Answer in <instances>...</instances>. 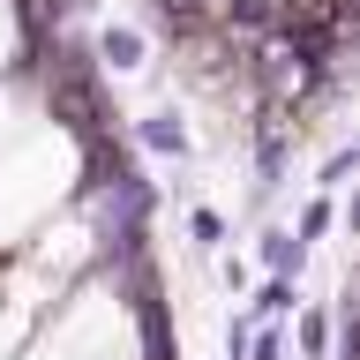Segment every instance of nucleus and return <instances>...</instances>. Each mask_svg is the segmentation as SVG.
<instances>
[{"label": "nucleus", "instance_id": "5", "mask_svg": "<svg viewBox=\"0 0 360 360\" xmlns=\"http://www.w3.org/2000/svg\"><path fill=\"white\" fill-rule=\"evenodd\" d=\"M300 263H308V248L292 240V233H263V270H278V278H292Z\"/></svg>", "mask_w": 360, "mask_h": 360}, {"label": "nucleus", "instance_id": "2", "mask_svg": "<svg viewBox=\"0 0 360 360\" xmlns=\"http://www.w3.org/2000/svg\"><path fill=\"white\" fill-rule=\"evenodd\" d=\"M135 135H143V150L173 158V165H188V158H195V143H188V128H180V112H143V120H135Z\"/></svg>", "mask_w": 360, "mask_h": 360}, {"label": "nucleus", "instance_id": "8", "mask_svg": "<svg viewBox=\"0 0 360 360\" xmlns=\"http://www.w3.org/2000/svg\"><path fill=\"white\" fill-rule=\"evenodd\" d=\"M323 233H330V202L315 195V202H308V210H300V225H292V240L308 248V240H323Z\"/></svg>", "mask_w": 360, "mask_h": 360}, {"label": "nucleus", "instance_id": "6", "mask_svg": "<svg viewBox=\"0 0 360 360\" xmlns=\"http://www.w3.org/2000/svg\"><path fill=\"white\" fill-rule=\"evenodd\" d=\"M300 360H330V315L323 308L300 315Z\"/></svg>", "mask_w": 360, "mask_h": 360}, {"label": "nucleus", "instance_id": "9", "mask_svg": "<svg viewBox=\"0 0 360 360\" xmlns=\"http://www.w3.org/2000/svg\"><path fill=\"white\" fill-rule=\"evenodd\" d=\"M248 338H255V315H233L225 323V360H248Z\"/></svg>", "mask_w": 360, "mask_h": 360}, {"label": "nucleus", "instance_id": "1", "mask_svg": "<svg viewBox=\"0 0 360 360\" xmlns=\"http://www.w3.org/2000/svg\"><path fill=\"white\" fill-rule=\"evenodd\" d=\"M53 112L75 128V143H98L105 120H112L105 83L90 75V53H83V45H60V68H53Z\"/></svg>", "mask_w": 360, "mask_h": 360}, {"label": "nucleus", "instance_id": "4", "mask_svg": "<svg viewBox=\"0 0 360 360\" xmlns=\"http://www.w3.org/2000/svg\"><path fill=\"white\" fill-rule=\"evenodd\" d=\"M292 308H300L292 278H278V270H270L263 285H255V308H248V315H255V323H270V315H292Z\"/></svg>", "mask_w": 360, "mask_h": 360}, {"label": "nucleus", "instance_id": "3", "mask_svg": "<svg viewBox=\"0 0 360 360\" xmlns=\"http://www.w3.org/2000/svg\"><path fill=\"white\" fill-rule=\"evenodd\" d=\"M98 60L135 75V68H143V30H135V22H105V30H98Z\"/></svg>", "mask_w": 360, "mask_h": 360}, {"label": "nucleus", "instance_id": "7", "mask_svg": "<svg viewBox=\"0 0 360 360\" xmlns=\"http://www.w3.org/2000/svg\"><path fill=\"white\" fill-rule=\"evenodd\" d=\"M188 233H195V248H218L225 240V218L210 210V202H195V210H188Z\"/></svg>", "mask_w": 360, "mask_h": 360}]
</instances>
